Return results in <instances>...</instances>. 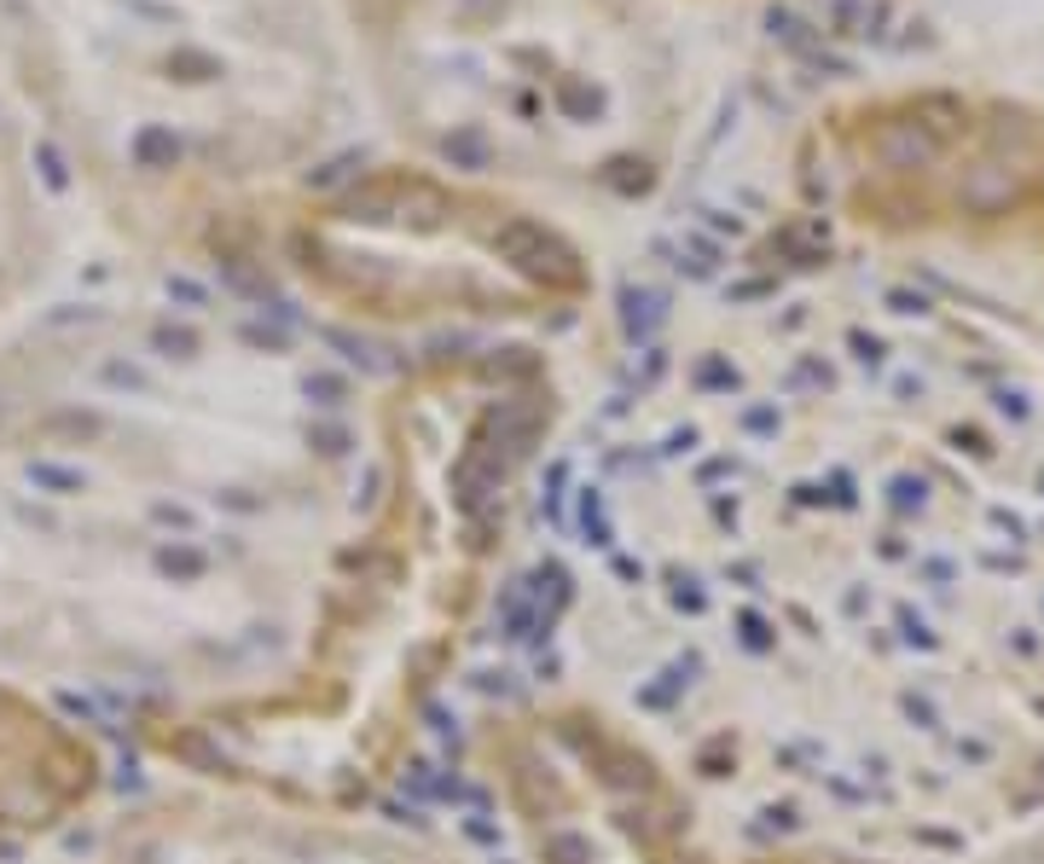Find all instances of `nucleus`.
Returning a JSON list of instances; mask_svg holds the SVG:
<instances>
[{
    "instance_id": "obj_2",
    "label": "nucleus",
    "mask_w": 1044,
    "mask_h": 864,
    "mask_svg": "<svg viewBox=\"0 0 1044 864\" xmlns=\"http://www.w3.org/2000/svg\"><path fill=\"white\" fill-rule=\"evenodd\" d=\"M36 482H41V487H59V494H76V487H81L76 470H59V465H36Z\"/></svg>"
},
{
    "instance_id": "obj_1",
    "label": "nucleus",
    "mask_w": 1044,
    "mask_h": 864,
    "mask_svg": "<svg viewBox=\"0 0 1044 864\" xmlns=\"http://www.w3.org/2000/svg\"><path fill=\"white\" fill-rule=\"evenodd\" d=\"M546 859H551V864H586L593 853H586L581 836H551V841H546Z\"/></svg>"
},
{
    "instance_id": "obj_3",
    "label": "nucleus",
    "mask_w": 1044,
    "mask_h": 864,
    "mask_svg": "<svg viewBox=\"0 0 1044 864\" xmlns=\"http://www.w3.org/2000/svg\"><path fill=\"white\" fill-rule=\"evenodd\" d=\"M163 569H175V574H198V557H192V551H163Z\"/></svg>"
}]
</instances>
